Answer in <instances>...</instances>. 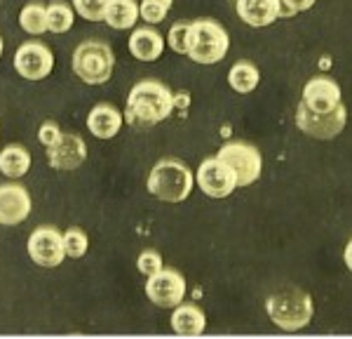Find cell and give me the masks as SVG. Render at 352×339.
Instances as JSON below:
<instances>
[{
	"mask_svg": "<svg viewBox=\"0 0 352 339\" xmlns=\"http://www.w3.org/2000/svg\"><path fill=\"white\" fill-rule=\"evenodd\" d=\"M219 158L235 172L237 186H249L261 177V165H263L261 154L244 141H230V144L221 146Z\"/></svg>",
	"mask_w": 352,
	"mask_h": 339,
	"instance_id": "7",
	"label": "cell"
},
{
	"mask_svg": "<svg viewBox=\"0 0 352 339\" xmlns=\"http://www.w3.org/2000/svg\"><path fill=\"white\" fill-rule=\"evenodd\" d=\"M265 311L277 327L287 332H296L312 320V299L308 292L298 290V287H289V290L270 295L265 302Z\"/></svg>",
	"mask_w": 352,
	"mask_h": 339,
	"instance_id": "3",
	"label": "cell"
},
{
	"mask_svg": "<svg viewBox=\"0 0 352 339\" xmlns=\"http://www.w3.org/2000/svg\"><path fill=\"white\" fill-rule=\"evenodd\" d=\"M111 0H73V10L87 21H101Z\"/></svg>",
	"mask_w": 352,
	"mask_h": 339,
	"instance_id": "25",
	"label": "cell"
},
{
	"mask_svg": "<svg viewBox=\"0 0 352 339\" xmlns=\"http://www.w3.org/2000/svg\"><path fill=\"white\" fill-rule=\"evenodd\" d=\"M345 264H348V269L352 271V240L345 245Z\"/></svg>",
	"mask_w": 352,
	"mask_h": 339,
	"instance_id": "31",
	"label": "cell"
},
{
	"mask_svg": "<svg viewBox=\"0 0 352 339\" xmlns=\"http://www.w3.org/2000/svg\"><path fill=\"white\" fill-rule=\"evenodd\" d=\"M31 214V196L21 184L0 186V224L16 226Z\"/></svg>",
	"mask_w": 352,
	"mask_h": 339,
	"instance_id": "13",
	"label": "cell"
},
{
	"mask_svg": "<svg viewBox=\"0 0 352 339\" xmlns=\"http://www.w3.org/2000/svg\"><path fill=\"white\" fill-rule=\"evenodd\" d=\"M73 21H76V10L68 8L66 3H52L47 8V31L66 33L71 31Z\"/></svg>",
	"mask_w": 352,
	"mask_h": 339,
	"instance_id": "23",
	"label": "cell"
},
{
	"mask_svg": "<svg viewBox=\"0 0 352 339\" xmlns=\"http://www.w3.org/2000/svg\"><path fill=\"white\" fill-rule=\"evenodd\" d=\"M0 56H3V38H0Z\"/></svg>",
	"mask_w": 352,
	"mask_h": 339,
	"instance_id": "32",
	"label": "cell"
},
{
	"mask_svg": "<svg viewBox=\"0 0 352 339\" xmlns=\"http://www.w3.org/2000/svg\"><path fill=\"white\" fill-rule=\"evenodd\" d=\"M300 104L308 106L310 111H333L343 104L340 101V88L331 78H312V81L305 83Z\"/></svg>",
	"mask_w": 352,
	"mask_h": 339,
	"instance_id": "14",
	"label": "cell"
},
{
	"mask_svg": "<svg viewBox=\"0 0 352 339\" xmlns=\"http://www.w3.org/2000/svg\"><path fill=\"white\" fill-rule=\"evenodd\" d=\"M230 48L226 28L212 19H197L188 26V56L197 64H217Z\"/></svg>",
	"mask_w": 352,
	"mask_h": 339,
	"instance_id": "4",
	"label": "cell"
},
{
	"mask_svg": "<svg viewBox=\"0 0 352 339\" xmlns=\"http://www.w3.org/2000/svg\"><path fill=\"white\" fill-rule=\"evenodd\" d=\"M28 257L45 269H54L64 264L66 247H64V234H59L52 226H41L28 238Z\"/></svg>",
	"mask_w": 352,
	"mask_h": 339,
	"instance_id": "8",
	"label": "cell"
},
{
	"mask_svg": "<svg viewBox=\"0 0 352 339\" xmlns=\"http://www.w3.org/2000/svg\"><path fill=\"white\" fill-rule=\"evenodd\" d=\"M59 137H61V127L52 121L43 123L41 130H38V139H41V144H45V146H52Z\"/></svg>",
	"mask_w": 352,
	"mask_h": 339,
	"instance_id": "30",
	"label": "cell"
},
{
	"mask_svg": "<svg viewBox=\"0 0 352 339\" xmlns=\"http://www.w3.org/2000/svg\"><path fill=\"white\" fill-rule=\"evenodd\" d=\"M195 177L190 167L174 158H164L151 170L148 174V191L164 203H181L190 196Z\"/></svg>",
	"mask_w": 352,
	"mask_h": 339,
	"instance_id": "2",
	"label": "cell"
},
{
	"mask_svg": "<svg viewBox=\"0 0 352 339\" xmlns=\"http://www.w3.org/2000/svg\"><path fill=\"white\" fill-rule=\"evenodd\" d=\"M258 81H261V73L256 66L249 64V61H237L228 73L230 88L240 94H249L252 90H256Z\"/></svg>",
	"mask_w": 352,
	"mask_h": 339,
	"instance_id": "21",
	"label": "cell"
},
{
	"mask_svg": "<svg viewBox=\"0 0 352 339\" xmlns=\"http://www.w3.org/2000/svg\"><path fill=\"white\" fill-rule=\"evenodd\" d=\"M197 186L209 198H228L237 189V177L219 156L207 158L197 167Z\"/></svg>",
	"mask_w": 352,
	"mask_h": 339,
	"instance_id": "11",
	"label": "cell"
},
{
	"mask_svg": "<svg viewBox=\"0 0 352 339\" xmlns=\"http://www.w3.org/2000/svg\"><path fill=\"white\" fill-rule=\"evenodd\" d=\"M237 14L249 26H268L280 19V0H237Z\"/></svg>",
	"mask_w": 352,
	"mask_h": 339,
	"instance_id": "16",
	"label": "cell"
},
{
	"mask_svg": "<svg viewBox=\"0 0 352 339\" xmlns=\"http://www.w3.org/2000/svg\"><path fill=\"white\" fill-rule=\"evenodd\" d=\"M19 26L31 36H43L47 31V8L38 3H28L19 12Z\"/></svg>",
	"mask_w": 352,
	"mask_h": 339,
	"instance_id": "22",
	"label": "cell"
},
{
	"mask_svg": "<svg viewBox=\"0 0 352 339\" xmlns=\"http://www.w3.org/2000/svg\"><path fill=\"white\" fill-rule=\"evenodd\" d=\"M87 158V144L82 137L71 132H61V137L54 141L52 146H47V161L54 170H78Z\"/></svg>",
	"mask_w": 352,
	"mask_h": 339,
	"instance_id": "12",
	"label": "cell"
},
{
	"mask_svg": "<svg viewBox=\"0 0 352 339\" xmlns=\"http://www.w3.org/2000/svg\"><path fill=\"white\" fill-rule=\"evenodd\" d=\"M136 267L144 276H153L157 274V271L162 269V257L157 254L155 250H146L139 254V259H136Z\"/></svg>",
	"mask_w": 352,
	"mask_h": 339,
	"instance_id": "28",
	"label": "cell"
},
{
	"mask_svg": "<svg viewBox=\"0 0 352 339\" xmlns=\"http://www.w3.org/2000/svg\"><path fill=\"white\" fill-rule=\"evenodd\" d=\"M87 127L96 139H113L122 127V113L113 104H96L87 116Z\"/></svg>",
	"mask_w": 352,
	"mask_h": 339,
	"instance_id": "15",
	"label": "cell"
},
{
	"mask_svg": "<svg viewBox=\"0 0 352 339\" xmlns=\"http://www.w3.org/2000/svg\"><path fill=\"white\" fill-rule=\"evenodd\" d=\"M31 167V154L21 144H10L0 151V172L10 179L24 177Z\"/></svg>",
	"mask_w": 352,
	"mask_h": 339,
	"instance_id": "20",
	"label": "cell"
},
{
	"mask_svg": "<svg viewBox=\"0 0 352 339\" xmlns=\"http://www.w3.org/2000/svg\"><path fill=\"white\" fill-rule=\"evenodd\" d=\"M312 5H315V0H280V17L289 19V17L310 10Z\"/></svg>",
	"mask_w": 352,
	"mask_h": 339,
	"instance_id": "29",
	"label": "cell"
},
{
	"mask_svg": "<svg viewBox=\"0 0 352 339\" xmlns=\"http://www.w3.org/2000/svg\"><path fill=\"white\" fill-rule=\"evenodd\" d=\"M348 123V111L340 104L333 111H310L308 106L298 104L296 109V125L303 130L308 137L315 139H333L343 132Z\"/></svg>",
	"mask_w": 352,
	"mask_h": 339,
	"instance_id": "6",
	"label": "cell"
},
{
	"mask_svg": "<svg viewBox=\"0 0 352 339\" xmlns=\"http://www.w3.org/2000/svg\"><path fill=\"white\" fill-rule=\"evenodd\" d=\"M172 3L174 0H141L139 5L141 19L148 21V24H160L169 10H172Z\"/></svg>",
	"mask_w": 352,
	"mask_h": 339,
	"instance_id": "24",
	"label": "cell"
},
{
	"mask_svg": "<svg viewBox=\"0 0 352 339\" xmlns=\"http://www.w3.org/2000/svg\"><path fill=\"white\" fill-rule=\"evenodd\" d=\"M188 26L190 24H174L169 28V48L179 54H188Z\"/></svg>",
	"mask_w": 352,
	"mask_h": 339,
	"instance_id": "27",
	"label": "cell"
},
{
	"mask_svg": "<svg viewBox=\"0 0 352 339\" xmlns=\"http://www.w3.org/2000/svg\"><path fill=\"white\" fill-rule=\"evenodd\" d=\"M146 295L155 307L162 309H174L184 302L186 297V280L179 271L174 269H160L157 274L148 276L146 282Z\"/></svg>",
	"mask_w": 352,
	"mask_h": 339,
	"instance_id": "10",
	"label": "cell"
},
{
	"mask_svg": "<svg viewBox=\"0 0 352 339\" xmlns=\"http://www.w3.org/2000/svg\"><path fill=\"white\" fill-rule=\"evenodd\" d=\"M87 234L82 229H68L64 234V247H66V257H73V259H80L85 252H87Z\"/></svg>",
	"mask_w": 352,
	"mask_h": 339,
	"instance_id": "26",
	"label": "cell"
},
{
	"mask_svg": "<svg viewBox=\"0 0 352 339\" xmlns=\"http://www.w3.org/2000/svg\"><path fill=\"white\" fill-rule=\"evenodd\" d=\"M174 106V94L167 85L157 81H141L129 92L124 118L132 127H151L169 118Z\"/></svg>",
	"mask_w": 352,
	"mask_h": 339,
	"instance_id": "1",
	"label": "cell"
},
{
	"mask_svg": "<svg viewBox=\"0 0 352 339\" xmlns=\"http://www.w3.org/2000/svg\"><path fill=\"white\" fill-rule=\"evenodd\" d=\"M139 5L136 0H111L109 10H106L104 21L116 31H127V28H134L136 21H139Z\"/></svg>",
	"mask_w": 352,
	"mask_h": 339,
	"instance_id": "19",
	"label": "cell"
},
{
	"mask_svg": "<svg viewBox=\"0 0 352 339\" xmlns=\"http://www.w3.org/2000/svg\"><path fill=\"white\" fill-rule=\"evenodd\" d=\"M14 69L26 81H43L54 69V54L47 45L28 41L14 52Z\"/></svg>",
	"mask_w": 352,
	"mask_h": 339,
	"instance_id": "9",
	"label": "cell"
},
{
	"mask_svg": "<svg viewBox=\"0 0 352 339\" xmlns=\"http://www.w3.org/2000/svg\"><path fill=\"white\" fill-rule=\"evenodd\" d=\"M73 71L87 85H104L111 81L116 56L109 43L104 41H85L73 52Z\"/></svg>",
	"mask_w": 352,
	"mask_h": 339,
	"instance_id": "5",
	"label": "cell"
},
{
	"mask_svg": "<svg viewBox=\"0 0 352 339\" xmlns=\"http://www.w3.org/2000/svg\"><path fill=\"white\" fill-rule=\"evenodd\" d=\"M204 325H207V318H204V314L195 304H179V307H174V314H172L174 332L186 335V337H195V335H202Z\"/></svg>",
	"mask_w": 352,
	"mask_h": 339,
	"instance_id": "18",
	"label": "cell"
},
{
	"mask_svg": "<svg viewBox=\"0 0 352 339\" xmlns=\"http://www.w3.org/2000/svg\"><path fill=\"white\" fill-rule=\"evenodd\" d=\"M164 50L162 36L151 26L134 28L132 36H129V52H132L139 61H155L160 59Z\"/></svg>",
	"mask_w": 352,
	"mask_h": 339,
	"instance_id": "17",
	"label": "cell"
}]
</instances>
